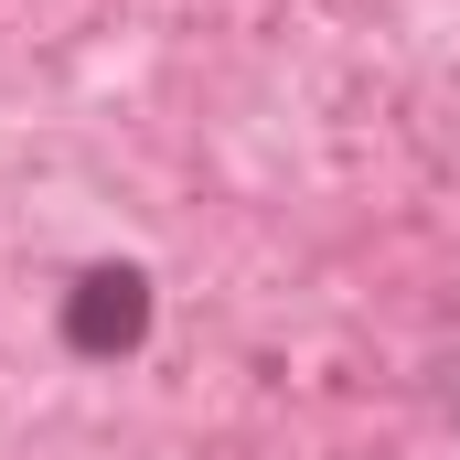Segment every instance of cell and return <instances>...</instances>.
I'll list each match as a JSON object with an SVG mask.
<instances>
[{
	"mask_svg": "<svg viewBox=\"0 0 460 460\" xmlns=\"http://www.w3.org/2000/svg\"><path fill=\"white\" fill-rule=\"evenodd\" d=\"M139 311H150L139 279H128V268H97V279H86V311H75V343H128Z\"/></svg>",
	"mask_w": 460,
	"mask_h": 460,
	"instance_id": "1",
	"label": "cell"
}]
</instances>
